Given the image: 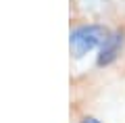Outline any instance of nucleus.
<instances>
[{
  "label": "nucleus",
  "instance_id": "obj_1",
  "mask_svg": "<svg viewBox=\"0 0 125 123\" xmlns=\"http://www.w3.org/2000/svg\"><path fill=\"white\" fill-rule=\"evenodd\" d=\"M108 29L102 25H79L69 34V48L75 58H83L88 52L100 48L108 38Z\"/></svg>",
  "mask_w": 125,
  "mask_h": 123
},
{
  "label": "nucleus",
  "instance_id": "obj_2",
  "mask_svg": "<svg viewBox=\"0 0 125 123\" xmlns=\"http://www.w3.org/2000/svg\"><path fill=\"white\" fill-rule=\"evenodd\" d=\"M121 46H123V34L121 31H115L106 38L102 46H100V54H98V65L104 67V65H111L121 52Z\"/></svg>",
  "mask_w": 125,
  "mask_h": 123
},
{
  "label": "nucleus",
  "instance_id": "obj_3",
  "mask_svg": "<svg viewBox=\"0 0 125 123\" xmlns=\"http://www.w3.org/2000/svg\"><path fill=\"white\" fill-rule=\"evenodd\" d=\"M81 123H100V121H98V119H94V117H88V119H83Z\"/></svg>",
  "mask_w": 125,
  "mask_h": 123
}]
</instances>
